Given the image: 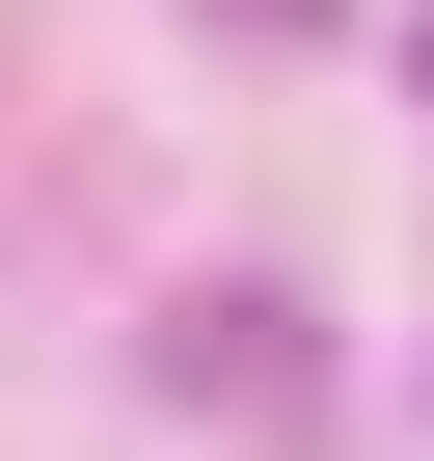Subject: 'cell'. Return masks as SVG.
<instances>
[{
  "label": "cell",
  "instance_id": "cell-1",
  "mask_svg": "<svg viewBox=\"0 0 434 461\" xmlns=\"http://www.w3.org/2000/svg\"><path fill=\"white\" fill-rule=\"evenodd\" d=\"M407 55H434V28H407Z\"/></svg>",
  "mask_w": 434,
  "mask_h": 461
}]
</instances>
